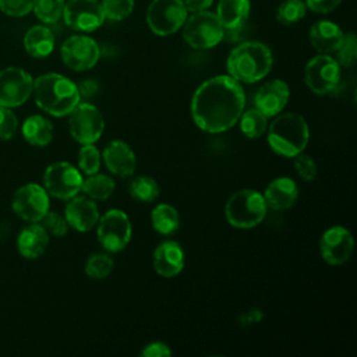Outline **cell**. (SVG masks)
Returning <instances> with one entry per match:
<instances>
[{
    "mask_svg": "<svg viewBox=\"0 0 357 357\" xmlns=\"http://www.w3.org/2000/svg\"><path fill=\"white\" fill-rule=\"evenodd\" d=\"M35 103L54 117L67 116L81 100L78 85L61 74L47 73L33 81Z\"/></svg>",
    "mask_w": 357,
    "mask_h": 357,
    "instance_id": "2",
    "label": "cell"
},
{
    "mask_svg": "<svg viewBox=\"0 0 357 357\" xmlns=\"http://www.w3.org/2000/svg\"><path fill=\"white\" fill-rule=\"evenodd\" d=\"M68 130L77 142L95 144L103 134L105 119L96 106L79 102L68 113Z\"/></svg>",
    "mask_w": 357,
    "mask_h": 357,
    "instance_id": "9",
    "label": "cell"
},
{
    "mask_svg": "<svg viewBox=\"0 0 357 357\" xmlns=\"http://www.w3.org/2000/svg\"><path fill=\"white\" fill-rule=\"evenodd\" d=\"M250 7V0H219L215 14L225 29H231L245 24Z\"/></svg>",
    "mask_w": 357,
    "mask_h": 357,
    "instance_id": "25",
    "label": "cell"
},
{
    "mask_svg": "<svg viewBox=\"0 0 357 357\" xmlns=\"http://www.w3.org/2000/svg\"><path fill=\"white\" fill-rule=\"evenodd\" d=\"M61 17L71 29L78 32H92L106 20L99 0H67Z\"/></svg>",
    "mask_w": 357,
    "mask_h": 357,
    "instance_id": "13",
    "label": "cell"
},
{
    "mask_svg": "<svg viewBox=\"0 0 357 357\" xmlns=\"http://www.w3.org/2000/svg\"><path fill=\"white\" fill-rule=\"evenodd\" d=\"M128 194L138 202H152L159 197V184L149 176H135L128 181Z\"/></svg>",
    "mask_w": 357,
    "mask_h": 357,
    "instance_id": "29",
    "label": "cell"
},
{
    "mask_svg": "<svg viewBox=\"0 0 357 357\" xmlns=\"http://www.w3.org/2000/svg\"><path fill=\"white\" fill-rule=\"evenodd\" d=\"M49 233L36 222L24 227L17 238V248L26 259L39 258L47 248Z\"/></svg>",
    "mask_w": 357,
    "mask_h": 357,
    "instance_id": "23",
    "label": "cell"
},
{
    "mask_svg": "<svg viewBox=\"0 0 357 357\" xmlns=\"http://www.w3.org/2000/svg\"><path fill=\"white\" fill-rule=\"evenodd\" d=\"M337 53L336 56V61L340 67H351L354 66L356 60H357V40H356V35L353 32L346 33L343 36V40L339 46V49L335 52Z\"/></svg>",
    "mask_w": 357,
    "mask_h": 357,
    "instance_id": "36",
    "label": "cell"
},
{
    "mask_svg": "<svg viewBox=\"0 0 357 357\" xmlns=\"http://www.w3.org/2000/svg\"><path fill=\"white\" fill-rule=\"evenodd\" d=\"M102 163V153L93 144H84L78 151V167L86 176L99 172Z\"/></svg>",
    "mask_w": 357,
    "mask_h": 357,
    "instance_id": "34",
    "label": "cell"
},
{
    "mask_svg": "<svg viewBox=\"0 0 357 357\" xmlns=\"http://www.w3.org/2000/svg\"><path fill=\"white\" fill-rule=\"evenodd\" d=\"M307 6L303 0H284L276 10V20L283 25H291L305 17Z\"/></svg>",
    "mask_w": 357,
    "mask_h": 357,
    "instance_id": "33",
    "label": "cell"
},
{
    "mask_svg": "<svg viewBox=\"0 0 357 357\" xmlns=\"http://www.w3.org/2000/svg\"><path fill=\"white\" fill-rule=\"evenodd\" d=\"M22 135L33 146H46L53 139V124L40 114L29 116L22 124Z\"/></svg>",
    "mask_w": 357,
    "mask_h": 357,
    "instance_id": "26",
    "label": "cell"
},
{
    "mask_svg": "<svg viewBox=\"0 0 357 357\" xmlns=\"http://www.w3.org/2000/svg\"><path fill=\"white\" fill-rule=\"evenodd\" d=\"M289 98V85L283 79H271L259 86L254 96V103L269 119L278 116L286 107Z\"/></svg>",
    "mask_w": 357,
    "mask_h": 357,
    "instance_id": "18",
    "label": "cell"
},
{
    "mask_svg": "<svg viewBox=\"0 0 357 357\" xmlns=\"http://www.w3.org/2000/svg\"><path fill=\"white\" fill-rule=\"evenodd\" d=\"M0 10L10 17H24L32 11V0H0Z\"/></svg>",
    "mask_w": 357,
    "mask_h": 357,
    "instance_id": "40",
    "label": "cell"
},
{
    "mask_svg": "<svg viewBox=\"0 0 357 357\" xmlns=\"http://www.w3.org/2000/svg\"><path fill=\"white\" fill-rule=\"evenodd\" d=\"M294 170L298 174V177L304 181H312L317 177V165L314 159L303 152L296 155L294 158Z\"/></svg>",
    "mask_w": 357,
    "mask_h": 357,
    "instance_id": "37",
    "label": "cell"
},
{
    "mask_svg": "<svg viewBox=\"0 0 357 357\" xmlns=\"http://www.w3.org/2000/svg\"><path fill=\"white\" fill-rule=\"evenodd\" d=\"M266 211L268 206L262 194L252 188L236 191L225 205V215L229 225L237 229L258 226L265 219Z\"/></svg>",
    "mask_w": 357,
    "mask_h": 357,
    "instance_id": "5",
    "label": "cell"
},
{
    "mask_svg": "<svg viewBox=\"0 0 357 357\" xmlns=\"http://www.w3.org/2000/svg\"><path fill=\"white\" fill-rule=\"evenodd\" d=\"M102 159L107 170L117 177H130L135 172V153L131 146L121 139H113L107 142L103 148Z\"/></svg>",
    "mask_w": 357,
    "mask_h": 357,
    "instance_id": "19",
    "label": "cell"
},
{
    "mask_svg": "<svg viewBox=\"0 0 357 357\" xmlns=\"http://www.w3.org/2000/svg\"><path fill=\"white\" fill-rule=\"evenodd\" d=\"M151 223L155 231L162 236H172L180 227V216L174 206L169 204H159L152 209Z\"/></svg>",
    "mask_w": 357,
    "mask_h": 357,
    "instance_id": "27",
    "label": "cell"
},
{
    "mask_svg": "<svg viewBox=\"0 0 357 357\" xmlns=\"http://www.w3.org/2000/svg\"><path fill=\"white\" fill-rule=\"evenodd\" d=\"M183 38L192 49L204 50L216 46L223 39L225 28L218 15L211 11L192 13L183 24Z\"/></svg>",
    "mask_w": 357,
    "mask_h": 357,
    "instance_id": "6",
    "label": "cell"
},
{
    "mask_svg": "<svg viewBox=\"0 0 357 357\" xmlns=\"http://www.w3.org/2000/svg\"><path fill=\"white\" fill-rule=\"evenodd\" d=\"M304 3L311 11L318 14H326L333 11L342 3V0H304Z\"/></svg>",
    "mask_w": 357,
    "mask_h": 357,
    "instance_id": "42",
    "label": "cell"
},
{
    "mask_svg": "<svg viewBox=\"0 0 357 357\" xmlns=\"http://www.w3.org/2000/svg\"><path fill=\"white\" fill-rule=\"evenodd\" d=\"M96 89V85L93 81H84L79 84L78 86V91H79V95H84V96H88V95H92Z\"/></svg>",
    "mask_w": 357,
    "mask_h": 357,
    "instance_id": "44",
    "label": "cell"
},
{
    "mask_svg": "<svg viewBox=\"0 0 357 357\" xmlns=\"http://www.w3.org/2000/svg\"><path fill=\"white\" fill-rule=\"evenodd\" d=\"M114 262L109 254L96 252L92 254L85 262V273L95 280L107 278L113 271Z\"/></svg>",
    "mask_w": 357,
    "mask_h": 357,
    "instance_id": "31",
    "label": "cell"
},
{
    "mask_svg": "<svg viewBox=\"0 0 357 357\" xmlns=\"http://www.w3.org/2000/svg\"><path fill=\"white\" fill-rule=\"evenodd\" d=\"M245 95L240 82L227 75L204 81L191 99V116L198 128L209 134L230 130L244 112Z\"/></svg>",
    "mask_w": 357,
    "mask_h": 357,
    "instance_id": "1",
    "label": "cell"
},
{
    "mask_svg": "<svg viewBox=\"0 0 357 357\" xmlns=\"http://www.w3.org/2000/svg\"><path fill=\"white\" fill-rule=\"evenodd\" d=\"M273 64L269 47L261 42H243L227 56L226 68L240 84H254L265 78Z\"/></svg>",
    "mask_w": 357,
    "mask_h": 357,
    "instance_id": "3",
    "label": "cell"
},
{
    "mask_svg": "<svg viewBox=\"0 0 357 357\" xmlns=\"http://www.w3.org/2000/svg\"><path fill=\"white\" fill-rule=\"evenodd\" d=\"M18 127L17 116L10 107L0 106V139H10Z\"/></svg>",
    "mask_w": 357,
    "mask_h": 357,
    "instance_id": "39",
    "label": "cell"
},
{
    "mask_svg": "<svg viewBox=\"0 0 357 357\" xmlns=\"http://www.w3.org/2000/svg\"><path fill=\"white\" fill-rule=\"evenodd\" d=\"M63 63L74 71L91 70L100 57L98 43L86 35H73L60 49Z\"/></svg>",
    "mask_w": 357,
    "mask_h": 357,
    "instance_id": "12",
    "label": "cell"
},
{
    "mask_svg": "<svg viewBox=\"0 0 357 357\" xmlns=\"http://www.w3.org/2000/svg\"><path fill=\"white\" fill-rule=\"evenodd\" d=\"M66 0H32V10L38 20L53 24L63 15Z\"/></svg>",
    "mask_w": 357,
    "mask_h": 357,
    "instance_id": "32",
    "label": "cell"
},
{
    "mask_svg": "<svg viewBox=\"0 0 357 357\" xmlns=\"http://www.w3.org/2000/svg\"><path fill=\"white\" fill-rule=\"evenodd\" d=\"M64 208V218L70 227L77 231H89L99 220V209L93 199L86 195H74L67 199Z\"/></svg>",
    "mask_w": 357,
    "mask_h": 357,
    "instance_id": "17",
    "label": "cell"
},
{
    "mask_svg": "<svg viewBox=\"0 0 357 357\" xmlns=\"http://www.w3.org/2000/svg\"><path fill=\"white\" fill-rule=\"evenodd\" d=\"M262 197L269 209L283 212L296 204L298 198V187L290 177H276L266 185Z\"/></svg>",
    "mask_w": 357,
    "mask_h": 357,
    "instance_id": "21",
    "label": "cell"
},
{
    "mask_svg": "<svg viewBox=\"0 0 357 357\" xmlns=\"http://www.w3.org/2000/svg\"><path fill=\"white\" fill-rule=\"evenodd\" d=\"M152 264L158 275L163 278H174L184 268V250L180 243L174 240H166L153 250Z\"/></svg>",
    "mask_w": 357,
    "mask_h": 357,
    "instance_id": "20",
    "label": "cell"
},
{
    "mask_svg": "<svg viewBox=\"0 0 357 357\" xmlns=\"http://www.w3.org/2000/svg\"><path fill=\"white\" fill-rule=\"evenodd\" d=\"M240 130L247 138H259L268 128V117L257 107L243 112L238 119Z\"/></svg>",
    "mask_w": 357,
    "mask_h": 357,
    "instance_id": "30",
    "label": "cell"
},
{
    "mask_svg": "<svg viewBox=\"0 0 357 357\" xmlns=\"http://www.w3.org/2000/svg\"><path fill=\"white\" fill-rule=\"evenodd\" d=\"M42 226L49 234L54 237H63L67 234V230H68V223L66 218L59 215L57 212H49V211L42 218Z\"/></svg>",
    "mask_w": 357,
    "mask_h": 357,
    "instance_id": "38",
    "label": "cell"
},
{
    "mask_svg": "<svg viewBox=\"0 0 357 357\" xmlns=\"http://www.w3.org/2000/svg\"><path fill=\"white\" fill-rule=\"evenodd\" d=\"M354 238L344 226H332L325 230L319 238L321 257L329 265H342L351 257Z\"/></svg>",
    "mask_w": 357,
    "mask_h": 357,
    "instance_id": "16",
    "label": "cell"
},
{
    "mask_svg": "<svg viewBox=\"0 0 357 357\" xmlns=\"http://www.w3.org/2000/svg\"><path fill=\"white\" fill-rule=\"evenodd\" d=\"M33 79L20 67L0 71V106L15 107L28 100L32 93Z\"/></svg>",
    "mask_w": 357,
    "mask_h": 357,
    "instance_id": "15",
    "label": "cell"
},
{
    "mask_svg": "<svg viewBox=\"0 0 357 357\" xmlns=\"http://www.w3.org/2000/svg\"><path fill=\"white\" fill-rule=\"evenodd\" d=\"M184 7L187 10V13H199V11H205L208 10L213 0H183Z\"/></svg>",
    "mask_w": 357,
    "mask_h": 357,
    "instance_id": "43",
    "label": "cell"
},
{
    "mask_svg": "<svg viewBox=\"0 0 357 357\" xmlns=\"http://www.w3.org/2000/svg\"><path fill=\"white\" fill-rule=\"evenodd\" d=\"M114 188H116L114 180L110 176L102 174L99 172L82 180V185H81V191L84 192V195L89 197L93 201H105L110 198L114 192Z\"/></svg>",
    "mask_w": 357,
    "mask_h": 357,
    "instance_id": "28",
    "label": "cell"
},
{
    "mask_svg": "<svg viewBox=\"0 0 357 357\" xmlns=\"http://www.w3.org/2000/svg\"><path fill=\"white\" fill-rule=\"evenodd\" d=\"M304 81L314 93L326 95L332 92L340 81V66L332 56L319 53L307 63Z\"/></svg>",
    "mask_w": 357,
    "mask_h": 357,
    "instance_id": "11",
    "label": "cell"
},
{
    "mask_svg": "<svg viewBox=\"0 0 357 357\" xmlns=\"http://www.w3.org/2000/svg\"><path fill=\"white\" fill-rule=\"evenodd\" d=\"M81 172L68 162H54L43 173V184L47 194L59 199H70L81 191Z\"/></svg>",
    "mask_w": 357,
    "mask_h": 357,
    "instance_id": "10",
    "label": "cell"
},
{
    "mask_svg": "<svg viewBox=\"0 0 357 357\" xmlns=\"http://www.w3.org/2000/svg\"><path fill=\"white\" fill-rule=\"evenodd\" d=\"M266 130L271 149L283 158H294L303 152L310 139V128L305 119L293 112L279 113Z\"/></svg>",
    "mask_w": 357,
    "mask_h": 357,
    "instance_id": "4",
    "label": "cell"
},
{
    "mask_svg": "<svg viewBox=\"0 0 357 357\" xmlns=\"http://www.w3.org/2000/svg\"><path fill=\"white\" fill-rule=\"evenodd\" d=\"M24 47L26 53L35 59L47 57L54 49V35L47 26L35 25L26 31Z\"/></svg>",
    "mask_w": 357,
    "mask_h": 357,
    "instance_id": "24",
    "label": "cell"
},
{
    "mask_svg": "<svg viewBox=\"0 0 357 357\" xmlns=\"http://www.w3.org/2000/svg\"><path fill=\"white\" fill-rule=\"evenodd\" d=\"M308 36L312 47L318 53L331 54L339 49L344 33L337 24L322 20L311 25Z\"/></svg>",
    "mask_w": 357,
    "mask_h": 357,
    "instance_id": "22",
    "label": "cell"
},
{
    "mask_svg": "<svg viewBox=\"0 0 357 357\" xmlns=\"http://www.w3.org/2000/svg\"><path fill=\"white\" fill-rule=\"evenodd\" d=\"M100 4L105 18L112 21H121L134 10V0H102Z\"/></svg>",
    "mask_w": 357,
    "mask_h": 357,
    "instance_id": "35",
    "label": "cell"
},
{
    "mask_svg": "<svg viewBox=\"0 0 357 357\" xmlns=\"http://www.w3.org/2000/svg\"><path fill=\"white\" fill-rule=\"evenodd\" d=\"M13 211L26 222H40L49 211V194L39 184H25L13 197Z\"/></svg>",
    "mask_w": 357,
    "mask_h": 357,
    "instance_id": "14",
    "label": "cell"
},
{
    "mask_svg": "<svg viewBox=\"0 0 357 357\" xmlns=\"http://www.w3.org/2000/svg\"><path fill=\"white\" fill-rule=\"evenodd\" d=\"M132 234L130 218L121 209H109L96 223V237L107 252H120L124 250Z\"/></svg>",
    "mask_w": 357,
    "mask_h": 357,
    "instance_id": "7",
    "label": "cell"
},
{
    "mask_svg": "<svg viewBox=\"0 0 357 357\" xmlns=\"http://www.w3.org/2000/svg\"><path fill=\"white\" fill-rule=\"evenodd\" d=\"M141 356L142 357H169L172 356V350L163 342H152L142 349Z\"/></svg>",
    "mask_w": 357,
    "mask_h": 357,
    "instance_id": "41",
    "label": "cell"
},
{
    "mask_svg": "<svg viewBox=\"0 0 357 357\" xmlns=\"http://www.w3.org/2000/svg\"><path fill=\"white\" fill-rule=\"evenodd\" d=\"M187 14L183 0H152L146 10V22L155 35L167 36L183 26Z\"/></svg>",
    "mask_w": 357,
    "mask_h": 357,
    "instance_id": "8",
    "label": "cell"
}]
</instances>
